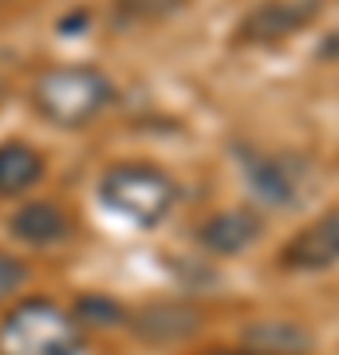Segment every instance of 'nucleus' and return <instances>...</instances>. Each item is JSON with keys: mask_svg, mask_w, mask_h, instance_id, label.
<instances>
[{"mask_svg": "<svg viewBox=\"0 0 339 355\" xmlns=\"http://www.w3.org/2000/svg\"><path fill=\"white\" fill-rule=\"evenodd\" d=\"M209 355H257V352H249V347H241V352H209Z\"/></svg>", "mask_w": 339, "mask_h": 355, "instance_id": "16", "label": "nucleus"}, {"mask_svg": "<svg viewBox=\"0 0 339 355\" xmlns=\"http://www.w3.org/2000/svg\"><path fill=\"white\" fill-rule=\"evenodd\" d=\"M280 265L292 272H324L339 265V209H327L315 217L312 225H304L284 249H280Z\"/></svg>", "mask_w": 339, "mask_h": 355, "instance_id": "6", "label": "nucleus"}, {"mask_svg": "<svg viewBox=\"0 0 339 355\" xmlns=\"http://www.w3.org/2000/svg\"><path fill=\"white\" fill-rule=\"evenodd\" d=\"M201 328V316L186 304H150L134 316V331L139 340L154 343V347H166V343L189 340L193 331Z\"/></svg>", "mask_w": 339, "mask_h": 355, "instance_id": "8", "label": "nucleus"}, {"mask_svg": "<svg viewBox=\"0 0 339 355\" xmlns=\"http://www.w3.org/2000/svg\"><path fill=\"white\" fill-rule=\"evenodd\" d=\"M44 178V158L24 142H4L0 146V193H24Z\"/></svg>", "mask_w": 339, "mask_h": 355, "instance_id": "10", "label": "nucleus"}, {"mask_svg": "<svg viewBox=\"0 0 339 355\" xmlns=\"http://www.w3.org/2000/svg\"><path fill=\"white\" fill-rule=\"evenodd\" d=\"M28 280V268L16 261V257L0 253V304L8 300V296H16L20 292V284Z\"/></svg>", "mask_w": 339, "mask_h": 355, "instance_id": "14", "label": "nucleus"}, {"mask_svg": "<svg viewBox=\"0 0 339 355\" xmlns=\"http://www.w3.org/2000/svg\"><path fill=\"white\" fill-rule=\"evenodd\" d=\"M245 178H249L252 193L264 205L292 209L304 202V182H308V166L288 154H249L245 158Z\"/></svg>", "mask_w": 339, "mask_h": 355, "instance_id": "5", "label": "nucleus"}, {"mask_svg": "<svg viewBox=\"0 0 339 355\" xmlns=\"http://www.w3.org/2000/svg\"><path fill=\"white\" fill-rule=\"evenodd\" d=\"M186 0H123V12L134 20H158V16L177 12Z\"/></svg>", "mask_w": 339, "mask_h": 355, "instance_id": "12", "label": "nucleus"}, {"mask_svg": "<svg viewBox=\"0 0 339 355\" xmlns=\"http://www.w3.org/2000/svg\"><path fill=\"white\" fill-rule=\"evenodd\" d=\"M324 12V0H264L241 20V44H280V40L304 32Z\"/></svg>", "mask_w": 339, "mask_h": 355, "instance_id": "4", "label": "nucleus"}, {"mask_svg": "<svg viewBox=\"0 0 339 355\" xmlns=\"http://www.w3.org/2000/svg\"><path fill=\"white\" fill-rule=\"evenodd\" d=\"M241 340L257 355H308L312 352V331H304L292 320H261L249 324Z\"/></svg>", "mask_w": 339, "mask_h": 355, "instance_id": "9", "label": "nucleus"}, {"mask_svg": "<svg viewBox=\"0 0 339 355\" xmlns=\"http://www.w3.org/2000/svg\"><path fill=\"white\" fill-rule=\"evenodd\" d=\"M99 198L114 217H123L139 229H154L177 202L174 178L150 162L111 166L99 182Z\"/></svg>", "mask_w": 339, "mask_h": 355, "instance_id": "1", "label": "nucleus"}, {"mask_svg": "<svg viewBox=\"0 0 339 355\" xmlns=\"http://www.w3.org/2000/svg\"><path fill=\"white\" fill-rule=\"evenodd\" d=\"M320 60H339V32L324 40V48H320Z\"/></svg>", "mask_w": 339, "mask_h": 355, "instance_id": "15", "label": "nucleus"}, {"mask_svg": "<svg viewBox=\"0 0 339 355\" xmlns=\"http://www.w3.org/2000/svg\"><path fill=\"white\" fill-rule=\"evenodd\" d=\"M79 316L95 320V324H119L123 320V308L114 304V300H103V296H83L79 300Z\"/></svg>", "mask_w": 339, "mask_h": 355, "instance_id": "13", "label": "nucleus"}, {"mask_svg": "<svg viewBox=\"0 0 339 355\" xmlns=\"http://www.w3.org/2000/svg\"><path fill=\"white\" fill-rule=\"evenodd\" d=\"M4 355H83L76 320L51 300H28L0 324Z\"/></svg>", "mask_w": 339, "mask_h": 355, "instance_id": "3", "label": "nucleus"}, {"mask_svg": "<svg viewBox=\"0 0 339 355\" xmlns=\"http://www.w3.org/2000/svg\"><path fill=\"white\" fill-rule=\"evenodd\" d=\"M261 233L264 225L257 214H249V209H221V214H214L198 229V241L201 249H209L217 257H241L261 241Z\"/></svg>", "mask_w": 339, "mask_h": 355, "instance_id": "7", "label": "nucleus"}, {"mask_svg": "<svg viewBox=\"0 0 339 355\" xmlns=\"http://www.w3.org/2000/svg\"><path fill=\"white\" fill-rule=\"evenodd\" d=\"M12 233L28 245H51L67 233V217L48 202H32L12 217Z\"/></svg>", "mask_w": 339, "mask_h": 355, "instance_id": "11", "label": "nucleus"}, {"mask_svg": "<svg viewBox=\"0 0 339 355\" xmlns=\"http://www.w3.org/2000/svg\"><path fill=\"white\" fill-rule=\"evenodd\" d=\"M36 107L55 127H87L114 99V83L99 67H51L36 79Z\"/></svg>", "mask_w": 339, "mask_h": 355, "instance_id": "2", "label": "nucleus"}]
</instances>
